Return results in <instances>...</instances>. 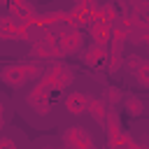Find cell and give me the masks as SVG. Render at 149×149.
<instances>
[{"label":"cell","instance_id":"1","mask_svg":"<svg viewBox=\"0 0 149 149\" xmlns=\"http://www.w3.org/2000/svg\"><path fill=\"white\" fill-rule=\"evenodd\" d=\"M126 105H128V109H130V107L135 109L133 114H140V112H142V105H140V100H135V98H128V100H126Z\"/></svg>","mask_w":149,"mask_h":149},{"label":"cell","instance_id":"2","mask_svg":"<svg viewBox=\"0 0 149 149\" xmlns=\"http://www.w3.org/2000/svg\"><path fill=\"white\" fill-rule=\"evenodd\" d=\"M105 93H107L105 98H107L109 102H116V100H119V88H107Z\"/></svg>","mask_w":149,"mask_h":149}]
</instances>
